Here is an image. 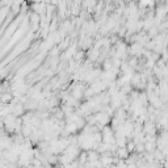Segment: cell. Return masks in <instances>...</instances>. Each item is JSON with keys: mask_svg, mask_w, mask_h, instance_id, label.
<instances>
[{"mask_svg": "<svg viewBox=\"0 0 168 168\" xmlns=\"http://www.w3.org/2000/svg\"><path fill=\"white\" fill-rule=\"evenodd\" d=\"M143 45L139 43V42H133L130 46V49H129V51H130L131 55H134V57H139V55L142 54V51H143Z\"/></svg>", "mask_w": 168, "mask_h": 168, "instance_id": "6da1fadb", "label": "cell"}, {"mask_svg": "<svg viewBox=\"0 0 168 168\" xmlns=\"http://www.w3.org/2000/svg\"><path fill=\"white\" fill-rule=\"evenodd\" d=\"M129 152H130V151L127 150V147H118L117 148V151H116V155L118 156L120 159H126L129 156Z\"/></svg>", "mask_w": 168, "mask_h": 168, "instance_id": "7a4b0ae2", "label": "cell"}]
</instances>
